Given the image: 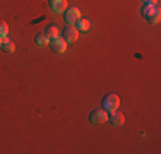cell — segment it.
<instances>
[{"instance_id": "obj_1", "label": "cell", "mask_w": 161, "mask_h": 154, "mask_svg": "<svg viewBox=\"0 0 161 154\" xmlns=\"http://www.w3.org/2000/svg\"><path fill=\"white\" fill-rule=\"evenodd\" d=\"M142 14H144V19L147 22H151V24H158L161 19L158 5H153V3H146L142 9Z\"/></svg>"}, {"instance_id": "obj_2", "label": "cell", "mask_w": 161, "mask_h": 154, "mask_svg": "<svg viewBox=\"0 0 161 154\" xmlns=\"http://www.w3.org/2000/svg\"><path fill=\"white\" fill-rule=\"evenodd\" d=\"M101 105H103V110H105V111L113 113V111H117L118 106H120V98H118L117 94H113V92H112V94H106L105 98H103Z\"/></svg>"}, {"instance_id": "obj_3", "label": "cell", "mask_w": 161, "mask_h": 154, "mask_svg": "<svg viewBox=\"0 0 161 154\" xmlns=\"http://www.w3.org/2000/svg\"><path fill=\"white\" fill-rule=\"evenodd\" d=\"M79 19H80V10L77 7H67V10H65V22L69 26H74Z\"/></svg>"}, {"instance_id": "obj_4", "label": "cell", "mask_w": 161, "mask_h": 154, "mask_svg": "<svg viewBox=\"0 0 161 154\" xmlns=\"http://www.w3.org/2000/svg\"><path fill=\"white\" fill-rule=\"evenodd\" d=\"M89 120H91V123H94V125L106 123V122H108V111H105V110H94L93 113L89 115Z\"/></svg>"}, {"instance_id": "obj_5", "label": "cell", "mask_w": 161, "mask_h": 154, "mask_svg": "<svg viewBox=\"0 0 161 154\" xmlns=\"http://www.w3.org/2000/svg\"><path fill=\"white\" fill-rule=\"evenodd\" d=\"M62 38L67 43H75V41L79 40V31L75 26H67V28L64 29V33H62Z\"/></svg>"}, {"instance_id": "obj_6", "label": "cell", "mask_w": 161, "mask_h": 154, "mask_svg": "<svg viewBox=\"0 0 161 154\" xmlns=\"http://www.w3.org/2000/svg\"><path fill=\"white\" fill-rule=\"evenodd\" d=\"M50 46H52L53 52L57 53H64L65 50H67V41L64 40V38H55V40H50Z\"/></svg>"}, {"instance_id": "obj_7", "label": "cell", "mask_w": 161, "mask_h": 154, "mask_svg": "<svg viewBox=\"0 0 161 154\" xmlns=\"http://www.w3.org/2000/svg\"><path fill=\"white\" fill-rule=\"evenodd\" d=\"M50 7H52V10L62 14L67 10V0H50Z\"/></svg>"}, {"instance_id": "obj_8", "label": "cell", "mask_w": 161, "mask_h": 154, "mask_svg": "<svg viewBox=\"0 0 161 154\" xmlns=\"http://www.w3.org/2000/svg\"><path fill=\"white\" fill-rule=\"evenodd\" d=\"M45 34H47L48 40H55V38L60 36V28L57 24H50L47 29H45Z\"/></svg>"}, {"instance_id": "obj_9", "label": "cell", "mask_w": 161, "mask_h": 154, "mask_svg": "<svg viewBox=\"0 0 161 154\" xmlns=\"http://www.w3.org/2000/svg\"><path fill=\"white\" fill-rule=\"evenodd\" d=\"M0 48H2L5 53H14L16 52V45H14V41H10L7 36L2 38V46H0Z\"/></svg>"}, {"instance_id": "obj_10", "label": "cell", "mask_w": 161, "mask_h": 154, "mask_svg": "<svg viewBox=\"0 0 161 154\" xmlns=\"http://www.w3.org/2000/svg\"><path fill=\"white\" fill-rule=\"evenodd\" d=\"M110 122L113 123V125H124L125 123V117H124V113H118V111H113L112 115H110Z\"/></svg>"}, {"instance_id": "obj_11", "label": "cell", "mask_w": 161, "mask_h": 154, "mask_svg": "<svg viewBox=\"0 0 161 154\" xmlns=\"http://www.w3.org/2000/svg\"><path fill=\"white\" fill-rule=\"evenodd\" d=\"M75 24H77V26H75V28H77V31H82V33H87V31L91 29V22L87 21V19H82V17H80L79 21L75 22Z\"/></svg>"}, {"instance_id": "obj_12", "label": "cell", "mask_w": 161, "mask_h": 154, "mask_svg": "<svg viewBox=\"0 0 161 154\" xmlns=\"http://www.w3.org/2000/svg\"><path fill=\"white\" fill-rule=\"evenodd\" d=\"M34 41H36V45L38 46H47V45H50V40H48V38H47V34H36V38H34Z\"/></svg>"}, {"instance_id": "obj_13", "label": "cell", "mask_w": 161, "mask_h": 154, "mask_svg": "<svg viewBox=\"0 0 161 154\" xmlns=\"http://www.w3.org/2000/svg\"><path fill=\"white\" fill-rule=\"evenodd\" d=\"M7 34H9V26H7L5 21L0 19V38H5Z\"/></svg>"}, {"instance_id": "obj_14", "label": "cell", "mask_w": 161, "mask_h": 154, "mask_svg": "<svg viewBox=\"0 0 161 154\" xmlns=\"http://www.w3.org/2000/svg\"><path fill=\"white\" fill-rule=\"evenodd\" d=\"M146 3H153V5H158V0H144Z\"/></svg>"}, {"instance_id": "obj_15", "label": "cell", "mask_w": 161, "mask_h": 154, "mask_svg": "<svg viewBox=\"0 0 161 154\" xmlns=\"http://www.w3.org/2000/svg\"><path fill=\"white\" fill-rule=\"evenodd\" d=\"M0 46H2V38H0Z\"/></svg>"}]
</instances>
